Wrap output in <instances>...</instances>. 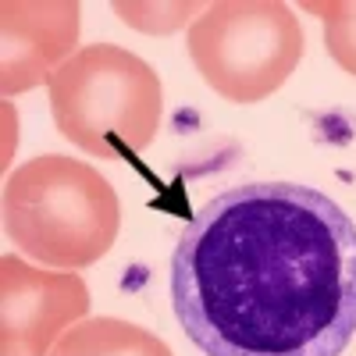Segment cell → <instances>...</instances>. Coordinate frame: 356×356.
<instances>
[{"instance_id":"6da1fadb","label":"cell","mask_w":356,"mask_h":356,"mask_svg":"<svg viewBox=\"0 0 356 356\" xmlns=\"http://www.w3.org/2000/svg\"><path fill=\"white\" fill-rule=\"evenodd\" d=\"M171 307L203 356H342L356 335V225L300 182L232 186L178 235Z\"/></svg>"},{"instance_id":"7a4b0ae2","label":"cell","mask_w":356,"mask_h":356,"mask_svg":"<svg viewBox=\"0 0 356 356\" xmlns=\"http://www.w3.org/2000/svg\"><path fill=\"white\" fill-rule=\"evenodd\" d=\"M122 203L107 178L65 154H43L4 182L8 239L43 267L79 271L111 253Z\"/></svg>"},{"instance_id":"3957f363","label":"cell","mask_w":356,"mask_h":356,"mask_svg":"<svg viewBox=\"0 0 356 356\" xmlns=\"http://www.w3.org/2000/svg\"><path fill=\"white\" fill-rule=\"evenodd\" d=\"M54 125L89 157L139 154L154 143L164 111L157 72L118 43L82 47L47 82Z\"/></svg>"},{"instance_id":"277c9868","label":"cell","mask_w":356,"mask_h":356,"mask_svg":"<svg viewBox=\"0 0 356 356\" xmlns=\"http://www.w3.org/2000/svg\"><path fill=\"white\" fill-rule=\"evenodd\" d=\"M303 47L300 18L278 0H218L186 33L193 68L228 104H257L278 93Z\"/></svg>"},{"instance_id":"5b68a950","label":"cell","mask_w":356,"mask_h":356,"mask_svg":"<svg viewBox=\"0 0 356 356\" xmlns=\"http://www.w3.org/2000/svg\"><path fill=\"white\" fill-rule=\"evenodd\" d=\"M89 314V289L75 271H50L4 253L0 260V356H50Z\"/></svg>"},{"instance_id":"8992f818","label":"cell","mask_w":356,"mask_h":356,"mask_svg":"<svg viewBox=\"0 0 356 356\" xmlns=\"http://www.w3.org/2000/svg\"><path fill=\"white\" fill-rule=\"evenodd\" d=\"M82 8L72 0H4L0 4V89L4 97L47 86L82 50Z\"/></svg>"},{"instance_id":"52a82bcc","label":"cell","mask_w":356,"mask_h":356,"mask_svg":"<svg viewBox=\"0 0 356 356\" xmlns=\"http://www.w3.org/2000/svg\"><path fill=\"white\" fill-rule=\"evenodd\" d=\"M50 356H175L164 339L139 328L122 317H86L65 339L54 346Z\"/></svg>"},{"instance_id":"ba28073f","label":"cell","mask_w":356,"mask_h":356,"mask_svg":"<svg viewBox=\"0 0 356 356\" xmlns=\"http://www.w3.org/2000/svg\"><path fill=\"white\" fill-rule=\"evenodd\" d=\"M324 25V47L332 61L356 79V0H335V4H303Z\"/></svg>"},{"instance_id":"9c48e42d","label":"cell","mask_w":356,"mask_h":356,"mask_svg":"<svg viewBox=\"0 0 356 356\" xmlns=\"http://www.w3.org/2000/svg\"><path fill=\"white\" fill-rule=\"evenodd\" d=\"M114 11L125 18V25L139 29L150 36H164V33H178L182 25H193L207 8L203 4H114Z\"/></svg>"}]
</instances>
